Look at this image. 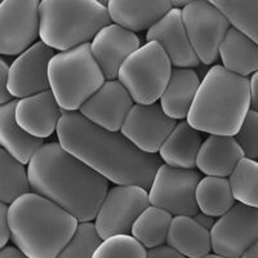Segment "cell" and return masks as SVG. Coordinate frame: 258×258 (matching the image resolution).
I'll list each match as a JSON object with an SVG mask.
<instances>
[{
    "instance_id": "obj_1",
    "label": "cell",
    "mask_w": 258,
    "mask_h": 258,
    "mask_svg": "<svg viewBox=\"0 0 258 258\" xmlns=\"http://www.w3.org/2000/svg\"><path fill=\"white\" fill-rule=\"evenodd\" d=\"M57 136L66 151L115 185L151 187L160 156L144 153L121 132L96 125L79 111H63Z\"/></svg>"
},
{
    "instance_id": "obj_2",
    "label": "cell",
    "mask_w": 258,
    "mask_h": 258,
    "mask_svg": "<svg viewBox=\"0 0 258 258\" xmlns=\"http://www.w3.org/2000/svg\"><path fill=\"white\" fill-rule=\"evenodd\" d=\"M32 192L68 211L79 223L96 220L109 192V181L61 144H44L27 167Z\"/></svg>"
},
{
    "instance_id": "obj_3",
    "label": "cell",
    "mask_w": 258,
    "mask_h": 258,
    "mask_svg": "<svg viewBox=\"0 0 258 258\" xmlns=\"http://www.w3.org/2000/svg\"><path fill=\"white\" fill-rule=\"evenodd\" d=\"M8 218L11 240L29 258H57L79 227L73 214L32 191L9 206Z\"/></svg>"
},
{
    "instance_id": "obj_4",
    "label": "cell",
    "mask_w": 258,
    "mask_h": 258,
    "mask_svg": "<svg viewBox=\"0 0 258 258\" xmlns=\"http://www.w3.org/2000/svg\"><path fill=\"white\" fill-rule=\"evenodd\" d=\"M250 111V79L214 64L202 80L186 120L199 132L232 136Z\"/></svg>"
},
{
    "instance_id": "obj_5",
    "label": "cell",
    "mask_w": 258,
    "mask_h": 258,
    "mask_svg": "<svg viewBox=\"0 0 258 258\" xmlns=\"http://www.w3.org/2000/svg\"><path fill=\"white\" fill-rule=\"evenodd\" d=\"M39 15L41 41L59 52L92 43L112 22L107 4L94 0H43Z\"/></svg>"
},
{
    "instance_id": "obj_6",
    "label": "cell",
    "mask_w": 258,
    "mask_h": 258,
    "mask_svg": "<svg viewBox=\"0 0 258 258\" xmlns=\"http://www.w3.org/2000/svg\"><path fill=\"white\" fill-rule=\"evenodd\" d=\"M50 91L63 111H78L106 83L91 43L57 53L49 63Z\"/></svg>"
},
{
    "instance_id": "obj_7",
    "label": "cell",
    "mask_w": 258,
    "mask_h": 258,
    "mask_svg": "<svg viewBox=\"0 0 258 258\" xmlns=\"http://www.w3.org/2000/svg\"><path fill=\"white\" fill-rule=\"evenodd\" d=\"M172 66L164 48L158 41H149L124 62L117 80L135 103L151 105L164 94L173 73Z\"/></svg>"
},
{
    "instance_id": "obj_8",
    "label": "cell",
    "mask_w": 258,
    "mask_h": 258,
    "mask_svg": "<svg viewBox=\"0 0 258 258\" xmlns=\"http://www.w3.org/2000/svg\"><path fill=\"white\" fill-rule=\"evenodd\" d=\"M200 181L202 176L198 170L161 164L150 187V206L164 209L173 217H195L200 212L197 203Z\"/></svg>"
},
{
    "instance_id": "obj_9",
    "label": "cell",
    "mask_w": 258,
    "mask_h": 258,
    "mask_svg": "<svg viewBox=\"0 0 258 258\" xmlns=\"http://www.w3.org/2000/svg\"><path fill=\"white\" fill-rule=\"evenodd\" d=\"M183 24L194 50L200 62L212 64L220 56V48L231 29L226 17L212 2H190L182 9Z\"/></svg>"
},
{
    "instance_id": "obj_10",
    "label": "cell",
    "mask_w": 258,
    "mask_h": 258,
    "mask_svg": "<svg viewBox=\"0 0 258 258\" xmlns=\"http://www.w3.org/2000/svg\"><path fill=\"white\" fill-rule=\"evenodd\" d=\"M147 207L150 200L146 188L131 185L110 188L94 220L97 234L102 240L116 235H131L133 225Z\"/></svg>"
},
{
    "instance_id": "obj_11",
    "label": "cell",
    "mask_w": 258,
    "mask_h": 258,
    "mask_svg": "<svg viewBox=\"0 0 258 258\" xmlns=\"http://www.w3.org/2000/svg\"><path fill=\"white\" fill-rule=\"evenodd\" d=\"M40 2L4 0L0 3V53L22 54L40 36Z\"/></svg>"
},
{
    "instance_id": "obj_12",
    "label": "cell",
    "mask_w": 258,
    "mask_h": 258,
    "mask_svg": "<svg viewBox=\"0 0 258 258\" xmlns=\"http://www.w3.org/2000/svg\"><path fill=\"white\" fill-rule=\"evenodd\" d=\"M212 250L226 258H241L258 240V209L235 203L211 230Z\"/></svg>"
},
{
    "instance_id": "obj_13",
    "label": "cell",
    "mask_w": 258,
    "mask_h": 258,
    "mask_svg": "<svg viewBox=\"0 0 258 258\" xmlns=\"http://www.w3.org/2000/svg\"><path fill=\"white\" fill-rule=\"evenodd\" d=\"M57 53L43 41L25 50L9 66L8 91L13 98H26L49 91V63Z\"/></svg>"
},
{
    "instance_id": "obj_14",
    "label": "cell",
    "mask_w": 258,
    "mask_h": 258,
    "mask_svg": "<svg viewBox=\"0 0 258 258\" xmlns=\"http://www.w3.org/2000/svg\"><path fill=\"white\" fill-rule=\"evenodd\" d=\"M178 121L168 116L160 103L138 105L129 111L120 132L147 154H156Z\"/></svg>"
},
{
    "instance_id": "obj_15",
    "label": "cell",
    "mask_w": 258,
    "mask_h": 258,
    "mask_svg": "<svg viewBox=\"0 0 258 258\" xmlns=\"http://www.w3.org/2000/svg\"><path fill=\"white\" fill-rule=\"evenodd\" d=\"M133 106L132 96L119 80H106L105 84L80 107L79 112L101 128L120 132Z\"/></svg>"
},
{
    "instance_id": "obj_16",
    "label": "cell",
    "mask_w": 258,
    "mask_h": 258,
    "mask_svg": "<svg viewBox=\"0 0 258 258\" xmlns=\"http://www.w3.org/2000/svg\"><path fill=\"white\" fill-rule=\"evenodd\" d=\"M140 48L141 40L136 32L115 24L103 27L91 43L92 54L106 80L116 79L124 62Z\"/></svg>"
},
{
    "instance_id": "obj_17",
    "label": "cell",
    "mask_w": 258,
    "mask_h": 258,
    "mask_svg": "<svg viewBox=\"0 0 258 258\" xmlns=\"http://www.w3.org/2000/svg\"><path fill=\"white\" fill-rule=\"evenodd\" d=\"M146 40L158 41L174 68L192 69L200 64L183 24L182 9H170L158 24L147 30Z\"/></svg>"
},
{
    "instance_id": "obj_18",
    "label": "cell",
    "mask_w": 258,
    "mask_h": 258,
    "mask_svg": "<svg viewBox=\"0 0 258 258\" xmlns=\"http://www.w3.org/2000/svg\"><path fill=\"white\" fill-rule=\"evenodd\" d=\"M15 115L17 123L27 133L44 140L57 131L62 116V109L49 89L18 100Z\"/></svg>"
},
{
    "instance_id": "obj_19",
    "label": "cell",
    "mask_w": 258,
    "mask_h": 258,
    "mask_svg": "<svg viewBox=\"0 0 258 258\" xmlns=\"http://www.w3.org/2000/svg\"><path fill=\"white\" fill-rule=\"evenodd\" d=\"M244 158L245 155L235 137L211 135L203 142L197 167L207 176L227 178Z\"/></svg>"
},
{
    "instance_id": "obj_20",
    "label": "cell",
    "mask_w": 258,
    "mask_h": 258,
    "mask_svg": "<svg viewBox=\"0 0 258 258\" xmlns=\"http://www.w3.org/2000/svg\"><path fill=\"white\" fill-rule=\"evenodd\" d=\"M172 8V3L168 0H110L107 3L112 22L132 32L150 30Z\"/></svg>"
},
{
    "instance_id": "obj_21",
    "label": "cell",
    "mask_w": 258,
    "mask_h": 258,
    "mask_svg": "<svg viewBox=\"0 0 258 258\" xmlns=\"http://www.w3.org/2000/svg\"><path fill=\"white\" fill-rule=\"evenodd\" d=\"M17 103L18 100H13L0 107V145L22 164H29L44 145V140L31 136L17 123L15 115Z\"/></svg>"
},
{
    "instance_id": "obj_22",
    "label": "cell",
    "mask_w": 258,
    "mask_h": 258,
    "mask_svg": "<svg viewBox=\"0 0 258 258\" xmlns=\"http://www.w3.org/2000/svg\"><path fill=\"white\" fill-rule=\"evenodd\" d=\"M200 133L187 120H179L159 151L164 164L181 169L197 167L198 155L203 145Z\"/></svg>"
},
{
    "instance_id": "obj_23",
    "label": "cell",
    "mask_w": 258,
    "mask_h": 258,
    "mask_svg": "<svg viewBox=\"0 0 258 258\" xmlns=\"http://www.w3.org/2000/svg\"><path fill=\"white\" fill-rule=\"evenodd\" d=\"M200 84L202 82L195 70L174 68L167 89L160 98L165 114L174 120L187 119Z\"/></svg>"
},
{
    "instance_id": "obj_24",
    "label": "cell",
    "mask_w": 258,
    "mask_h": 258,
    "mask_svg": "<svg viewBox=\"0 0 258 258\" xmlns=\"http://www.w3.org/2000/svg\"><path fill=\"white\" fill-rule=\"evenodd\" d=\"M167 245L187 258H202L212 250L211 231L204 229L194 217H173L167 238Z\"/></svg>"
},
{
    "instance_id": "obj_25",
    "label": "cell",
    "mask_w": 258,
    "mask_h": 258,
    "mask_svg": "<svg viewBox=\"0 0 258 258\" xmlns=\"http://www.w3.org/2000/svg\"><path fill=\"white\" fill-rule=\"evenodd\" d=\"M222 66L231 73L248 78L258 71V44L231 26L220 48Z\"/></svg>"
},
{
    "instance_id": "obj_26",
    "label": "cell",
    "mask_w": 258,
    "mask_h": 258,
    "mask_svg": "<svg viewBox=\"0 0 258 258\" xmlns=\"http://www.w3.org/2000/svg\"><path fill=\"white\" fill-rule=\"evenodd\" d=\"M199 211L212 217H221L235 206V198L229 178L207 176L197 188Z\"/></svg>"
},
{
    "instance_id": "obj_27",
    "label": "cell",
    "mask_w": 258,
    "mask_h": 258,
    "mask_svg": "<svg viewBox=\"0 0 258 258\" xmlns=\"http://www.w3.org/2000/svg\"><path fill=\"white\" fill-rule=\"evenodd\" d=\"M173 216L164 209L150 206L133 225L132 236L145 248L153 249L167 243Z\"/></svg>"
},
{
    "instance_id": "obj_28",
    "label": "cell",
    "mask_w": 258,
    "mask_h": 258,
    "mask_svg": "<svg viewBox=\"0 0 258 258\" xmlns=\"http://www.w3.org/2000/svg\"><path fill=\"white\" fill-rule=\"evenodd\" d=\"M31 186L25 164L13 158L6 150H0V200L11 206L25 194L30 192Z\"/></svg>"
},
{
    "instance_id": "obj_29",
    "label": "cell",
    "mask_w": 258,
    "mask_h": 258,
    "mask_svg": "<svg viewBox=\"0 0 258 258\" xmlns=\"http://www.w3.org/2000/svg\"><path fill=\"white\" fill-rule=\"evenodd\" d=\"M229 181L235 200L258 209V160L241 159Z\"/></svg>"
},
{
    "instance_id": "obj_30",
    "label": "cell",
    "mask_w": 258,
    "mask_h": 258,
    "mask_svg": "<svg viewBox=\"0 0 258 258\" xmlns=\"http://www.w3.org/2000/svg\"><path fill=\"white\" fill-rule=\"evenodd\" d=\"M229 18L232 27L243 32L258 44V2H212Z\"/></svg>"
},
{
    "instance_id": "obj_31",
    "label": "cell",
    "mask_w": 258,
    "mask_h": 258,
    "mask_svg": "<svg viewBox=\"0 0 258 258\" xmlns=\"http://www.w3.org/2000/svg\"><path fill=\"white\" fill-rule=\"evenodd\" d=\"M93 258H147V250L132 235H116L101 241Z\"/></svg>"
},
{
    "instance_id": "obj_32",
    "label": "cell",
    "mask_w": 258,
    "mask_h": 258,
    "mask_svg": "<svg viewBox=\"0 0 258 258\" xmlns=\"http://www.w3.org/2000/svg\"><path fill=\"white\" fill-rule=\"evenodd\" d=\"M102 239L97 234L94 223H79L73 240L64 246L57 258H93L94 252Z\"/></svg>"
},
{
    "instance_id": "obj_33",
    "label": "cell",
    "mask_w": 258,
    "mask_h": 258,
    "mask_svg": "<svg viewBox=\"0 0 258 258\" xmlns=\"http://www.w3.org/2000/svg\"><path fill=\"white\" fill-rule=\"evenodd\" d=\"M235 140L243 150L245 158L258 160V112L250 109L246 114Z\"/></svg>"
},
{
    "instance_id": "obj_34",
    "label": "cell",
    "mask_w": 258,
    "mask_h": 258,
    "mask_svg": "<svg viewBox=\"0 0 258 258\" xmlns=\"http://www.w3.org/2000/svg\"><path fill=\"white\" fill-rule=\"evenodd\" d=\"M8 79H9V66L6 61H0V103H6L13 101V96L8 91Z\"/></svg>"
},
{
    "instance_id": "obj_35",
    "label": "cell",
    "mask_w": 258,
    "mask_h": 258,
    "mask_svg": "<svg viewBox=\"0 0 258 258\" xmlns=\"http://www.w3.org/2000/svg\"><path fill=\"white\" fill-rule=\"evenodd\" d=\"M9 207L4 203L0 204V248H6L7 243L11 239V227L8 218Z\"/></svg>"
},
{
    "instance_id": "obj_36",
    "label": "cell",
    "mask_w": 258,
    "mask_h": 258,
    "mask_svg": "<svg viewBox=\"0 0 258 258\" xmlns=\"http://www.w3.org/2000/svg\"><path fill=\"white\" fill-rule=\"evenodd\" d=\"M147 258H187L169 245H160L147 250Z\"/></svg>"
},
{
    "instance_id": "obj_37",
    "label": "cell",
    "mask_w": 258,
    "mask_h": 258,
    "mask_svg": "<svg viewBox=\"0 0 258 258\" xmlns=\"http://www.w3.org/2000/svg\"><path fill=\"white\" fill-rule=\"evenodd\" d=\"M250 109L258 112V71L250 78Z\"/></svg>"
},
{
    "instance_id": "obj_38",
    "label": "cell",
    "mask_w": 258,
    "mask_h": 258,
    "mask_svg": "<svg viewBox=\"0 0 258 258\" xmlns=\"http://www.w3.org/2000/svg\"><path fill=\"white\" fill-rule=\"evenodd\" d=\"M194 218H195V221H197L199 225H202L204 229L209 230V231L213 229L214 223H216V221H214V217H212V216H208V214H206V213H203V212H199V213H198Z\"/></svg>"
},
{
    "instance_id": "obj_39",
    "label": "cell",
    "mask_w": 258,
    "mask_h": 258,
    "mask_svg": "<svg viewBox=\"0 0 258 258\" xmlns=\"http://www.w3.org/2000/svg\"><path fill=\"white\" fill-rule=\"evenodd\" d=\"M0 258H29L16 246H6L0 252Z\"/></svg>"
},
{
    "instance_id": "obj_40",
    "label": "cell",
    "mask_w": 258,
    "mask_h": 258,
    "mask_svg": "<svg viewBox=\"0 0 258 258\" xmlns=\"http://www.w3.org/2000/svg\"><path fill=\"white\" fill-rule=\"evenodd\" d=\"M241 258H258V240L244 253Z\"/></svg>"
},
{
    "instance_id": "obj_41",
    "label": "cell",
    "mask_w": 258,
    "mask_h": 258,
    "mask_svg": "<svg viewBox=\"0 0 258 258\" xmlns=\"http://www.w3.org/2000/svg\"><path fill=\"white\" fill-rule=\"evenodd\" d=\"M202 258H226V257H222V255H220V254H216V253H213V254H211V253H209V254L204 255V257H202Z\"/></svg>"
}]
</instances>
